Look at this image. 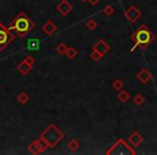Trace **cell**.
Masks as SVG:
<instances>
[{
	"mask_svg": "<svg viewBox=\"0 0 157 155\" xmlns=\"http://www.w3.org/2000/svg\"><path fill=\"white\" fill-rule=\"evenodd\" d=\"M88 2H90V5H92V6H96V5H98L99 3V1L100 0H87Z\"/></svg>",
	"mask_w": 157,
	"mask_h": 155,
	"instance_id": "26",
	"label": "cell"
},
{
	"mask_svg": "<svg viewBox=\"0 0 157 155\" xmlns=\"http://www.w3.org/2000/svg\"><path fill=\"white\" fill-rule=\"evenodd\" d=\"M68 46L67 44L65 43H59L58 45L56 46V52L58 53V54H65L66 51H67Z\"/></svg>",
	"mask_w": 157,
	"mask_h": 155,
	"instance_id": "22",
	"label": "cell"
},
{
	"mask_svg": "<svg viewBox=\"0 0 157 155\" xmlns=\"http://www.w3.org/2000/svg\"><path fill=\"white\" fill-rule=\"evenodd\" d=\"M112 87H113L115 91H118V92H120V91H122L123 88H124V83H123L120 79H115L113 82H112Z\"/></svg>",
	"mask_w": 157,
	"mask_h": 155,
	"instance_id": "18",
	"label": "cell"
},
{
	"mask_svg": "<svg viewBox=\"0 0 157 155\" xmlns=\"http://www.w3.org/2000/svg\"><path fill=\"white\" fill-rule=\"evenodd\" d=\"M103 13L107 16H111L112 14L114 13V8L112 7V6H105V7L103 8Z\"/></svg>",
	"mask_w": 157,
	"mask_h": 155,
	"instance_id": "23",
	"label": "cell"
},
{
	"mask_svg": "<svg viewBox=\"0 0 157 155\" xmlns=\"http://www.w3.org/2000/svg\"><path fill=\"white\" fill-rule=\"evenodd\" d=\"M128 140H129V142H130L131 145L137 148V146H139L140 144L143 142V137H142L138 131H133V133L129 136Z\"/></svg>",
	"mask_w": 157,
	"mask_h": 155,
	"instance_id": "10",
	"label": "cell"
},
{
	"mask_svg": "<svg viewBox=\"0 0 157 155\" xmlns=\"http://www.w3.org/2000/svg\"><path fill=\"white\" fill-rule=\"evenodd\" d=\"M110 50H111L110 44L108 43V42H105L103 39L98 40V41L94 44V46H93V51H96V52L99 53L102 57L105 56L107 53H109Z\"/></svg>",
	"mask_w": 157,
	"mask_h": 155,
	"instance_id": "6",
	"label": "cell"
},
{
	"mask_svg": "<svg viewBox=\"0 0 157 155\" xmlns=\"http://www.w3.org/2000/svg\"><path fill=\"white\" fill-rule=\"evenodd\" d=\"M29 100H30V97H29V95L25 92L20 93V95L17 96V103H21V105H23V106L26 105Z\"/></svg>",
	"mask_w": 157,
	"mask_h": 155,
	"instance_id": "14",
	"label": "cell"
},
{
	"mask_svg": "<svg viewBox=\"0 0 157 155\" xmlns=\"http://www.w3.org/2000/svg\"><path fill=\"white\" fill-rule=\"evenodd\" d=\"M144 101H145V98L141 94H137L135 96V98H133V103L136 106H142L144 103Z\"/></svg>",
	"mask_w": 157,
	"mask_h": 155,
	"instance_id": "20",
	"label": "cell"
},
{
	"mask_svg": "<svg viewBox=\"0 0 157 155\" xmlns=\"http://www.w3.org/2000/svg\"><path fill=\"white\" fill-rule=\"evenodd\" d=\"M36 27V24L27 14H25L24 12L18 13L13 20L11 21L9 27L8 28L10 30L15 31V33L20 38H24L25 36H27L33 28Z\"/></svg>",
	"mask_w": 157,
	"mask_h": 155,
	"instance_id": "2",
	"label": "cell"
},
{
	"mask_svg": "<svg viewBox=\"0 0 157 155\" xmlns=\"http://www.w3.org/2000/svg\"><path fill=\"white\" fill-rule=\"evenodd\" d=\"M130 39L133 42V46L130 48V51L132 52L137 48H141V50H145L147 46H150L155 41L156 36L146 25H141L131 33Z\"/></svg>",
	"mask_w": 157,
	"mask_h": 155,
	"instance_id": "1",
	"label": "cell"
},
{
	"mask_svg": "<svg viewBox=\"0 0 157 155\" xmlns=\"http://www.w3.org/2000/svg\"><path fill=\"white\" fill-rule=\"evenodd\" d=\"M117 98H118V100L122 101V103H127V101L129 100V98H130V95H129V93L126 92L125 90H122L118 92Z\"/></svg>",
	"mask_w": 157,
	"mask_h": 155,
	"instance_id": "15",
	"label": "cell"
},
{
	"mask_svg": "<svg viewBox=\"0 0 157 155\" xmlns=\"http://www.w3.org/2000/svg\"><path fill=\"white\" fill-rule=\"evenodd\" d=\"M90 58L94 61H96V63H98V61H100V59L102 58V56H101L99 53H97L96 51H93V52L90 53Z\"/></svg>",
	"mask_w": 157,
	"mask_h": 155,
	"instance_id": "24",
	"label": "cell"
},
{
	"mask_svg": "<svg viewBox=\"0 0 157 155\" xmlns=\"http://www.w3.org/2000/svg\"><path fill=\"white\" fill-rule=\"evenodd\" d=\"M65 54L69 59H72V58H74L76 55H78V50H76V48H68Z\"/></svg>",
	"mask_w": 157,
	"mask_h": 155,
	"instance_id": "19",
	"label": "cell"
},
{
	"mask_svg": "<svg viewBox=\"0 0 157 155\" xmlns=\"http://www.w3.org/2000/svg\"><path fill=\"white\" fill-rule=\"evenodd\" d=\"M82 1H87V0H82Z\"/></svg>",
	"mask_w": 157,
	"mask_h": 155,
	"instance_id": "27",
	"label": "cell"
},
{
	"mask_svg": "<svg viewBox=\"0 0 157 155\" xmlns=\"http://www.w3.org/2000/svg\"><path fill=\"white\" fill-rule=\"evenodd\" d=\"M25 60H26L27 63H28L29 65H31V66H33V65H35V63H36V59L33 58V56H30V55H28V56L25 58Z\"/></svg>",
	"mask_w": 157,
	"mask_h": 155,
	"instance_id": "25",
	"label": "cell"
},
{
	"mask_svg": "<svg viewBox=\"0 0 157 155\" xmlns=\"http://www.w3.org/2000/svg\"><path fill=\"white\" fill-rule=\"evenodd\" d=\"M57 28H58L57 25H55L52 21H48V22L42 26V31H43L44 33H46L48 36H52L56 33Z\"/></svg>",
	"mask_w": 157,
	"mask_h": 155,
	"instance_id": "9",
	"label": "cell"
},
{
	"mask_svg": "<svg viewBox=\"0 0 157 155\" xmlns=\"http://www.w3.org/2000/svg\"><path fill=\"white\" fill-rule=\"evenodd\" d=\"M31 69H33V66L29 65V64L27 63L25 59H24V60H22L17 65V70L23 74V76H27V74L31 71Z\"/></svg>",
	"mask_w": 157,
	"mask_h": 155,
	"instance_id": "11",
	"label": "cell"
},
{
	"mask_svg": "<svg viewBox=\"0 0 157 155\" xmlns=\"http://www.w3.org/2000/svg\"><path fill=\"white\" fill-rule=\"evenodd\" d=\"M124 15L130 23H136V22H138L140 18H141L142 13L137 7H135V6H131V7H129L128 9L124 12Z\"/></svg>",
	"mask_w": 157,
	"mask_h": 155,
	"instance_id": "5",
	"label": "cell"
},
{
	"mask_svg": "<svg viewBox=\"0 0 157 155\" xmlns=\"http://www.w3.org/2000/svg\"><path fill=\"white\" fill-rule=\"evenodd\" d=\"M28 151L31 153V154H40V153H42V150L40 149L37 140H35V141H33L30 144H29V145H28Z\"/></svg>",
	"mask_w": 157,
	"mask_h": 155,
	"instance_id": "13",
	"label": "cell"
},
{
	"mask_svg": "<svg viewBox=\"0 0 157 155\" xmlns=\"http://www.w3.org/2000/svg\"><path fill=\"white\" fill-rule=\"evenodd\" d=\"M40 136L43 137L44 139L46 140V142L48 143L50 148H55V145H57V144L65 138L63 133H61L58 127L54 124H51L50 126L46 127L45 130Z\"/></svg>",
	"mask_w": 157,
	"mask_h": 155,
	"instance_id": "3",
	"label": "cell"
},
{
	"mask_svg": "<svg viewBox=\"0 0 157 155\" xmlns=\"http://www.w3.org/2000/svg\"><path fill=\"white\" fill-rule=\"evenodd\" d=\"M137 79L141 84H147L152 80V74L147 69L143 68L137 73Z\"/></svg>",
	"mask_w": 157,
	"mask_h": 155,
	"instance_id": "8",
	"label": "cell"
},
{
	"mask_svg": "<svg viewBox=\"0 0 157 155\" xmlns=\"http://www.w3.org/2000/svg\"><path fill=\"white\" fill-rule=\"evenodd\" d=\"M37 142H38V144H39V146H40V149L42 150V152H44L45 150H48V149H50V145H48V143L46 142V140L44 139L43 137H41L40 136L39 137V139L37 140Z\"/></svg>",
	"mask_w": 157,
	"mask_h": 155,
	"instance_id": "16",
	"label": "cell"
},
{
	"mask_svg": "<svg viewBox=\"0 0 157 155\" xmlns=\"http://www.w3.org/2000/svg\"><path fill=\"white\" fill-rule=\"evenodd\" d=\"M27 48L30 51H38L40 48V40L39 39H29L27 42Z\"/></svg>",
	"mask_w": 157,
	"mask_h": 155,
	"instance_id": "12",
	"label": "cell"
},
{
	"mask_svg": "<svg viewBox=\"0 0 157 155\" xmlns=\"http://www.w3.org/2000/svg\"><path fill=\"white\" fill-rule=\"evenodd\" d=\"M97 26H98V25H97L96 21L93 20V18H92V20H90L87 23H86V27H87V29H88V30H90V31L95 30V29L97 28Z\"/></svg>",
	"mask_w": 157,
	"mask_h": 155,
	"instance_id": "21",
	"label": "cell"
},
{
	"mask_svg": "<svg viewBox=\"0 0 157 155\" xmlns=\"http://www.w3.org/2000/svg\"><path fill=\"white\" fill-rule=\"evenodd\" d=\"M67 146L69 148L70 151H72V152H74V151H76L78 148H80V143H78V141L76 139H71L69 142H68Z\"/></svg>",
	"mask_w": 157,
	"mask_h": 155,
	"instance_id": "17",
	"label": "cell"
},
{
	"mask_svg": "<svg viewBox=\"0 0 157 155\" xmlns=\"http://www.w3.org/2000/svg\"><path fill=\"white\" fill-rule=\"evenodd\" d=\"M13 40L14 35L12 31L7 28L2 23H0V52H2L8 45H10Z\"/></svg>",
	"mask_w": 157,
	"mask_h": 155,
	"instance_id": "4",
	"label": "cell"
},
{
	"mask_svg": "<svg viewBox=\"0 0 157 155\" xmlns=\"http://www.w3.org/2000/svg\"><path fill=\"white\" fill-rule=\"evenodd\" d=\"M72 9H73V7H72V5H70L68 0H61L60 2H59L56 7L57 11H58L59 13L63 16L68 15V14L72 11Z\"/></svg>",
	"mask_w": 157,
	"mask_h": 155,
	"instance_id": "7",
	"label": "cell"
}]
</instances>
